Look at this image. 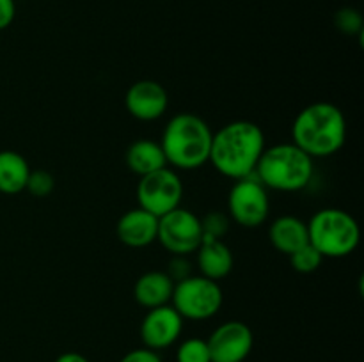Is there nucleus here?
<instances>
[{"label": "nucleus", "mask_w": 364, "mask_h": 362, "mask_svg": "<svg viewBox=\"0 0 364 362\" xmlns=\"http://www.w3.org/2000/svg\"><path fill=\"white\" fill-rule=\"evenodd\" d=\"M128 114L139 121H156L169 106V94L156 80H139L128 87L124 96Z\"/></svg>", "instance_id": "obj_12"}, {"label": "nucleus", "mask_w": 364, "mask_h": 362, "mask_svg": "<svg viewBox=\"0 0 364 362\" xmlns=\"http://www.w3.org/2000/svg\"><path fill=\"white\" fill-rule=\"evenodd\" d=\"M16 16V4L14 0H0V31L9 27Z\"/></svg>", "instance_id": "obj_26"}, {"label": "nucleus", "mask_w": 364, "mask_h": 362, "mask_svg": "<svg viewBox=\"0 0 364 362\" xmlns=\"http://www.w3.org/2000/svg\"><path fill=\"white\" fill-rule=\"evenodd\" d=\"M213 131L196 114L181 112L167 121L160 146L174 170H196L208 163Z\"/></svg>", "instance_id": "obj_3"}, {"label": "nucleus", "mask_w": 364, "mask_h": 362, "mask_svg": "<svg viewBox=\"0 0 364 362\" xmlns=\"http://www.w3.org/2000/svg\"><path fill=\"white\" fill-rule=\"evenodd\" d=\"M347 141V119L341 109L329 102H316L304 106L291 124V142L306 155L329 158Z\"/></svg>", "instance_id": "obj_2"}, {"label": "nucleus", "mask_w": 364, "mask_h": 362, "mask_svg": "<svg viewBox=\"0 0 364 362\" xmlns=\"http://www.w3.org/2000/svg\"><path fill=\"white\" fill-rule=\"evenodd\" d=\"M124 158H127L128 169L137 176H146V174L167 167L162 146L151 138H139V141L132 142Z\"/></svg>", "instance_id": "obj_17"}, {"label": "nucleus", "mask_w": 364, "mask_h": 362, "mask_svg": "<svg viewBox=\"0 0 364 362\" xmlns=\"http://www.w3.org/2000/svg\"><path fill=\"white\" fill-rule=\"evenodd\" d=\"M269 238L277 252L290 256L309 241L308 224L294 215H283L270 224Z\"/></svg>", "instance_id": "obj_16"}, {"label": "nucleus", "mask_w": 364, "mask_h": 362, "mask_svg": "<svg viewBox=\"0 0 364 362\" xmlns=\"http://www.w3.org/2000/svg\"><path fill=\"white\" fill-rule=\"evenodd\" d=\"M315 163L294 142L265 148L256 165L255 176L267 190L301 192L311 183Z\"/></svg>", "instance_id": "obj_4"}, {"label": "nucleus", "mask_w": 364, "mask_h": 362, "mask_svg": "<svg viewBox=\"0 0 364 362\" xmlns=\"http://www.w3.org/2000/svg\"><path fill=\"white\" fill-rule=\"evenodd\" d=\"M196 254H198V268L201 272L199 275L219 283V280L226 279L233 270V252L223 240L203 236Z\"/></svg>", "instance_id": "obj_14"}, {"label": "nucleus", "mask_w": 364, "mask_h": 362, "mask_svg": "<svg viewBox=\"0 0 364 362\" xmlns=\"http://www.w3.org/2000/svg\"><path fill=\"white\" fill-rule=\"evenodd\" d=\"M159 233V216L142 208H132L119 216L116 234L123 245L130 248H144L155 243Z\"/></svg>", "instance_id": "obj_13"}, {"label": "nucleus", "mask_w": 364, "mask_h": 362, "mask_svg": "<svg viewBox=\"0 0 364 362\" xmlns=\"http://www.w3.org/2000/svg\"><path fill=\"white\" fill-rule=\"evenodd\" d=\"M164 272L173 279L174 284L191 277L192 265L191 261H188V256H173V259L169 261V266H167V270H164Z\"/></svg>", "instance_id": "obj_24"}, {"label": "nucleus", "mask_w": 364, "mask_h": 362, "mask_svg": "<svg viewBox=\"0 0 364 362\" xmlns=\"http://www.w3.org/2000/svg\"><path fill=\"white\" fill-rule=\"evenodd\" d=\"M176 362H212L206 339L191 337L180 343L176 350Z\"/></svg>", "instance_id": "obj_20"}, {"label": "nucleus", "mask_w": 364, "mask_h": 362, "mask_svg": "<svg viewBox=\"0 0 364 362\" xmlns=\"http://www.w3.org/2000/svg\"><path fill=\"white\" fill-rule=\"evenodd\" d=\"M309 243L323 258H347L354 254L361 241V229L354 216L340 208L318 209L309 219Z\"/></svg>", "instance_id": "obj_5"}, {"label": "nucleus", "mask_w": 364, "mask_h": 362, "mask_svg": "<svg viewBox=\"0 0 364 362\" xmlns=\"http://www.w3.org/2000/svg\"><path fill=\"white\" fill-rule=\"evenodd\" d=\"M181 199H183V183L176 170L171 167H164L155 172L141 176V181L137 183L139 208L146 209L159 219L180 208Z\"/></svg>", "instance_id": "obj_8"}, {"label": "nucleus", "mask_w": 364, "mask_h": 362, "mask_svg": "<svg viewBox=\"0 0 364 362\" xmlns=\"http://www.w3.org/2000/svg\"><path fill=\"white\" fill-rule=\"evenodd\" d=\"M224 302L223 287L217 280L192 273L187 279L174 284L171 305L183 319L205 322L220 311Z\"/></svg>", "instance_id": "obj_6"}, {"label": "nucleus", "mask_w": 364, "mask_h": 362, "mask_svg": "<svg viewBox=\"0 0 364 362\" xmlns=\"http://www.w3.org/2000/svg\"><path fill=\"white\" fill-rule=\"evenodd\" d=\"M334 23L345 34H363V16L358 9L343 7L334 16Z\"/></svg>", "instance_id": "obj_23"}, {"label": "nucleus", "mask_w": 364, "mask_h": 362, "mask_svg": "<svg viewBox=\"0 0 364 362\" xmlns=\"http://www.w3.org/2000/svg\"><path fill=\"white\" fill-rule=\"evenodd\" d=\"M53 188H55V180H53V176L48 170H31L27 187H25V190L31 192V195H34V197H46V195L52 194Z\"/></svg>", "instance_id": "obj_21"}, {"label": "nucleus", "mask_w": 364, "mask_h": 362, "mask_svg": "<svg viewBox=\"0 0 364 362\" xmlns=\"http://www.w3.org/2000/svg\"><path fill=\"white\" fill-rule=\"evenodd\" d=\"M290 258V265L295 272L299 273H313L322 266L323 256L313 247L311 243H306L304 247H301L299 251H295L294 254L288 256Z\"/></svg>", "instance_id": "obj_19"}, {"label": "nucleus", "mask_w": 364, "mask_h": 362, "mask_svg": "<svg viewBox=\"0 0 364 362\" xmlns=\"http://www.w3.org/2000/svg\"><path fill=\"white\" fill-rule=\"evenodd\" d=\"M119 362H162V358H160V355L155 350L142 346L128 351L127 355H123Z\"/></svg>", "instance_id": "obj_25"}, {"label": "nucleus", "mask_w": 364, "mask_h": 362, "mask_svg": "<svg viewBox=\"0 0 364 362\" xmlns=\"http://www.w3.org/2000/svg\"><path fill=\"white\" fill-rule=\"evenodd\" d=\"M174 283L164 270L146 272L135 280L134 298L139 305L146 309H155L160 305L171 304Z\"/></svg>", "instance_id": "obj_15"}, {"label": "nucleus", "mask_w": 364, "mask_h": 362, "mask_svg": "<svg viewBox=\"0 0 364 362\" xmlns=\"http://www.w3.org/2000/svg\"><path fill=\"white\" fill-rule=\"evenodd\" d=\"M53 362H89L87 357L77 353V351H64Z\"/></svg>", "instance_id": "obj_27"}, {"label": "nucleus", "mask_w": 364, "mask_h": 362, "mask_svg": "<svg viewBox=\"0 0 364 362\" xmlns=\"http://www.w3.org/2000/svg\"><path fill=\"white\" fill-rule=\"evenodd\" d=\"M212 362H244L255 346V334L244 322H224L206 339Z\"/></svg>", "instance_id": "obj_10"}, {"label": "nucleus", "mask_w": 364, "mask_h": 362, "mask_svg": "<svg viewBox=\"0 0 364 362\" xmlns=\"http://www.w3.org/2000/svg\"><path fill=\"white\" fill-rule=\"evenodd\" d=\"M156 241L173 256H191L203 241L201 219L187 208H176L159 219Z\"/></svg>", "instance_id": "obj_9"}, {"label": "nucleus", "mask_w": 364, "mask_h": 362, "mask_svg": "<svg viewBox=\"0 0 364 362\" xmlns=\"http://www.w3.org/2000/svg\"><path fill=\"white\" fill-rule=\"evenodd\" d=\"M228 213L238 226L255 229L265 224L270 213L269 190L252 174L244 180L235 181L228 195Z\"/></svg>", "instance_id": "obj_7"}, {"label": "nucleus", "mask_w": 364, "mask_h": 362, "mask_svg": "<svg viewBox=\"0 0 364 362\" xmlns=\"http://www.w3.org/2000/svg\"><path fill=\"white\" fill-rule=\"evenodd\" d=\"M230 222L231 219L228 215H224L223 212H210L208 215H205L201 219L203 236L223 240V236L230 229Z\"/></svg>", "instance_id": "obj_22"}, {"label": "nucleus", "mask_w": 364, "mask_h": 362, "mask_svg": "<svg viewBox=\"0 0 364 362\" xmlns=\"http://www.w3.org/2000/svg\"><path fill=\"white\" fill-rule=\"evenodd\" d=\"M265 148V133L259 124L231 121L213 133L208 162L224 177L238 181L255 174Z\"/></svg>", "instance_id": "obj_1"}, {"label": "nucleus", "mask_w": 364, "mask_h": 362, "mask_svg": "<svg viewBox=\"0 0 364 362\" xmlns=\"http://www.w3.org/2000/svg\"><path fill=\"white\" fill-rule=\"evenodd\" d=\"M185 319L171 304L148 309L141 323V339L149 350H166L180 339Z\"/></svg>", "instance_id": "obj_11"}, {"label": "nucleus", "mask_w": 364, "mask_h": 362, "mask_svg": "<svg viewBox=\"0 0 364 362\" xmlns=\"http://www.w3.org/2000/svg\"><path fill=\"white\" fill-rule=\"evenodd\" d=\"M31 170L23 155L11 149L0 151V194L16 195L23 192Z\"/></svg>", "instance_id": "obj_18"}]
</instances>
